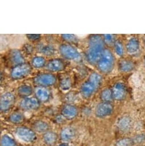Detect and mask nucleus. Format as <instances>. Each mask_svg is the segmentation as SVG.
<instances>
[{
    "mask_svg": "<svg viewBox=\"0 0 145 146\" xmlns=\"http://www.w3.org/2000/svg\"><path fill=\"white\" fill-rule=\"evenodd\" d=\"M114 110L113 105L109 102H101L99 103L95 110V115L100 118H103L110 115Z\"/></svg>",
    "mask_w": 145,
    "mask_h": 146,
    "instance_id": "6e6552de",
    "label": "nucleus"
},
{
    "mask_svg": "<svg viewBox=\"0 0 145 146\" xmlns=\"http://www.w3.org/2000/svg\"><path fill=\"white\" fill-rule=\"evenodd\" d=\"M16 102L14 95L10 92H7L0 96V111L7 112L11 109Z\"/></svg>",
    "mask_w": 145,
    "mask_h": 146,
    "instance_id": "423d86ee",
    "label": "nucleus"
},
{
    "mask_svg": "<svg viewBox=\"0 0 145 146\" xmlns=\"http://www.w3.org/2000/svg\"><path fill=\"white\" fill-rule=\"evenodd\" d=\"M20 106L25 111H35L40 108V102L36 98L28 97L21 100L20 103Z\"/></svg>",
    "mask_w": 145,
    "mask_h": 146,
    "instance_id": "9d476101",
    "label": "nucleus"
},
{
    "mask_svg": "<svg viewBox=\"0 0 145 146\" xmlns=\"http://www.w3.org/2000/svg\"><path fill=\"white\" fill-rule=\"evenodd\" d=\"M1 78H2V75H1V73L0 72V80H1Z\"/></svg>",
    "mask_w": 145,
    "mask_h": 146,
    "instance_id": "4c0bfd02",
    "label": "nucleus"
},
{
    "mask_svg": "<svg viewBox=\"0 0 145 146\" xmlns=\"http://www.w3.org/2000/svg\"><path fill=\"white\" fill-rule=\"evenodd\" d=\"M78 113L77 107L71 104L65 105L61 111L62 116L67 120L74 119L77 116Z\"/></svg>",
    "mask_w": 145,
    "mask_h": 146,
    "instance_id": "f8f14e48",
    "label": "nucleus"
},
{
    "mask_svg": "<svg viewBox=\"0 0 145 146\" xmlns=\"http://www.w3.org/2000/svg\"><path fill=\"white\" fill-rule=\"evenodd\" d=\"M26 36L28 38L32 41H38V40L40 39L41 37L40 35H38V34H30V35H27Z\"/></svg>",
    "mask_w": 145,
    "mask_h": 146,
    "instance_id": "473e14b6",
    "label": "nucleus"
},
{
    "mask_svg": "<svg viewBox=\"0 0 145 146\" xmlns=\"http://www.w3.org/2000/svg\"><path fill=\"white\" fill-rule=\"evenodd\" d=\"M132 125V120L129 116H123L121 118L117 123L119 129L123 132L129 131Z\"/></svg>",
    "mask_w": 145,
    "mask_h": 146,
    "instance_id": "f3484780",
    "label": "nucleus"
},
{
    "mask_svg": "<svg viewBox=\"0 0 145 146\" xmlns=\"http://www.w3.org/2000/svg\"><path fill=\"white\" fill-rule=\"evenodd\" d=\"M134 144L133 139L130 138H123L119 140L115 144V146H132Z\"/></svg>",
    "mask_w": 145,
    "mask_h": 146,
    "instance_id": "c756f323",
    "label": "nucleus"
},
{
    "mask_svg": "<svg viewBox=\"0 0 145 146\" xmlns=\"http://www.w3.org/2000/svg\"><path fill=\"white\" fill-rule=\"evenodd\" d=\"M114 37L112 35L107 34V35H104L103 41H104V42L105 41L106 43H107L109 44H111L113 43L114 42Z\"/></svg>",
    "mask_w": 145,
    "mask_h": 146,
    "instance_id": "2f4dec72",
    "label": "nucleus"
},
{
    "mask_svg": "<svg viewBox=\"0 0 145 146\" xmlns=\"http://www.w3.org/2000/svg\"><path fill=\"white\" fill-rule=\"evenodd\" d=\"M0 144L1 146H17L15 140L8 135H4L2 136Z\"/></svg>",
    "mask_w": 145,
    "mask_h": 146,
    "instance_id": "b1692460",
    "label": "nucleus"
},
{
    "mask_svg": "<svg viewBox=\"0 0 145 146\" xmlns=\"http://www.w3.org/2000/svg\"><path fill=\"white\" fill-rule=\"evenodd\" d=\"M134 142H136L137 143H142L145 141V136L144 135H137L134 139H133Z\"/></svg>",
    "mask_w": 145,
    "mask_h": 146,
    "instance_id": "72a5a7b5",
    "label": "nucleus"
},
{
    "mask_svg": "<svg viewBox=\"0 0 145 146\" xmlns=\"http://www.w3.org/2000/svg\"><path fill=\"white\" fill-rule=\"evenodd\" d=\"M57 135L53 131H47L43 136L44 142L48 145H53L57 141Z\"/></svg>",
    "mask_w": 145,
    "mask_h": 146,
    "instance_id": "aec40b11",
    "label": "nucleus"
},
{
    "mask_svg": "<svg viewBox=\"0 0 145 146\" xmlns=\"http://www.w3.org/2000/svg\"><path fill=\"white\" fill-rule=\"evenodd\" d=\"M36 98L41 102H47L50 98V93L48 89L44 87L39 86L34 91Z\"/></svg>",
    "mask_w": 145,
    "mask_h": 146,
    "instance_id": "2eb2a0df",
    "label": "nucleus"
},
{
    "mask_svg": "<svg viewBox=\"0 0 145 146\" xmlns=\"http://www.w3.org/2000/svg\"><path fill=\"white\" fill-rule=\"evenodd\" d=\"M24 120L23 115L20 112H13L9 116V120L13 124H18L21 123Z\"/></svg>",
    "mask_w": 145,
    "mask_h": 146,
    "instance_id": "a878e982",
    "label": "nucleus"
},
{
    "mask_svg": "<svg viewBox=\"0 0 145 146\" xmlns=\"http://www.w3.org/2000/svg\"><path fill=\"white\" fill-rule=\"evenodd\" d=\"M113 99L117 101H121L125 99L126 95V90L124 84L121 83H117L113 87L112 90Z\"/></svg>",
    "mask_w": 145,
    "mask_h": 146,
    "instance_id": "9b49d317",
    "label": "nucleus"
},
{
    "mask_svg": "<svg viewBox=\"0 0 145 146\" xmlns=\"http://www.w3.org/2000/svg\"><path fill=\"white\" fill-rule=\"evenodd\" d=\"M33 128L35 131L38 133H45L49 128V124L42 120H38L33 124Z\"/></svg>",
    "mask_w": 145,
    "mask_h": 146,
    "instance_id": "412c9836",
    "label": "nucleus"
},
{
    "mask_svg": "<svg viewBox=\"0 0 145 146\" xmlns=\"http://www.w3.org/2000/svg\"><path fill=\"white\" fill-rule=\"evenodd\" d=\"M102 82V76L98 73L93 72L88 80L83 83L81 87L80 91L82 96L85 99L90 98L100 87Z\"/></svg>",
    "mask_w": 145,
    "mask_h": 146,
    "instance_id": "f03ea898",
    "label": "nucleus"
},
{
    "mask_svg": "<svg viewBox=\"0 0 145 146\" xmlns=\"http://www.w3.org/2000/svg\"><path fill=\"white\" fill-rule=\"evenodd\" d=\"M62 37L65 41L68 42H74L76 40V37L74 35L64 34L62 35Z\"/></svg>",
    "mask_w": 145,
    "mask_h": 146,
    "instance_id": "7c9ffc66",
    "label": "nucleus"
},
{
    "mask_svg": "<svg viewBox=\"0 0 145 146\" xmlns=\"http://www.w3.org/2000/svg\"><path fill=\"white\" fill-rule=\"evenodd\" d=\"M55 119H56V121H57V123H62V121H63V120H64V119H65V118L62 116V115H61V116L57 117Z\"/></svg>",
    "mask_w": 145,
    "mask_h": 146,
    "instance_id": "c9c22d12",
    "label": "nucleus"
},
{
    "mask_svg": "<svg viewBox=\"0 0 145 146\" xmlns=\"http://www.w3.org/2000/svg\"><path fill=\"white\" fill-rule=\"evenodd\" d=\"M114 48L115 53L119 57L124 55V48L122 42L119 41H115L114 43Z\"/></svg>",
    "mask_w": 145,
    "mask_h": 146,
    "instance_id": "c85d7f7f",
    "label": "nucleus"
},
{
    "mask_svg": "<svg viewBox=\"0 0 145 146\" xmlns=\"http://www.w3.org/2000/svg\"><path fill=\"white\" fill-rule=\"evenodd\" d=\"M18 137L24 141L30 143L36 139V134L34 131L26 127H18L16 130Z\"/></svg>",
    "mask_w": 145,
    "mask_h": 146,
    "instance_id": "0eeeda50",
    "label": "nucleus"
},
{
    "mask_svg": "<svg viewBox=\"0 0 145 146\" xmlns=\"http://www.w3.org/2000/svg\"><path fill=\"white\" fill-rule=\"evenodd\" d=\"M72 83L69 78H65L62 79L60 82L59 86L62 91H68L71 87Z\"/></svg>",
    "mask_w": 145,
    "mask_h": 146,
    "instance_id": "cd10ccee",
    "label": "nucleus"
},
{
    "mask_svg": "<svg viewBox=\"0 0 145 146\" xmlns=\"http://www.w3.org/2000/svg\"><path fill=\"white\" fill-rule=\"evenodd\" d=\"M61 56L68 60L78 61L81 59V56L78 50L70 45L62 44L59 48Z\"/></svg>",
    "mask_w": 145,
    "mask_h": 146,
    "instance_id": "20e7f679",
    "label": "nucleus"
},
{
    "mask_svg": "<svg viewBox=\"0 0 145 146\" xmlns=\"http://www.w3.org/2000/svg\"><path fill=\"white\" fill-rule=\"evenodd\" d=\"M76 132L73 128L66 127L62 129L61 132L60 137L62 140L65 142L71 141L75 137Z\"/></svg>",
    "mask_w": 145,
    "mask_h": 146,
    "instance_id": "dca6fc26",
    "label": "nucleus"
},
{
    "mask_svg": "<svg viewBox=\"0 0 145 146\" xmlns=\"http://www.w3.org/2000/svg\"><path fill=\"white\" fill-rule=\"evenodd\" d=\"M34 82L41 87L51 86L55 83L56 78L52 74H43L37 76L34 78Z\"/></svg>",
    "mask_w": 145,
    "mask_h": 146,
    "instance_id": "1a4fd4ad",
    "label": "nucleus"
},
{
    "mask_svg": "<svg viewBox=\"0 0 145 146\" xmlns=\"http://www.w3.org/2000/svg\"><path fill=\"white\" fill-rule=\"evenodd\" d=\"M101 99L103 102H109L113 99L112 91L110 89H105L101 94Z\"/></svg>",
    "mask_w": 145,
    "mask_h": 146,
    "instance_id": "bb28decb",
    "label": "nucleus"
},
{
    "mask_svg": "<svg viewBox=\"0 0 145 146\" xmlns=\"http://www.w3.org/2000/svg\"><path fill=\"white\" fill-rule=\"evenodd\" d=\"M11 59L16 65L25 62V58L22 53L18 49H13L11 52Z\"/></svg>",
    "mask_w": 145,
    "mask_h": 146,
    "instance_id": "a211bd4d",
    "label": "nucleus"
},
{
    "mask_svg": "<svg viewBox=\"0 0 145 146\" xmlns=\"http://www.w3.org/2000/svg\"><path fill=\"white\" fill-rule=\"evenodd\" d=\"M37 48L40 53L46 56H53L55 53V48L50 45L40 44Z\"/></svg>",
    "mask_w": 145,
    "mask_h": 146,
    "instance_id": "4be33fe9",
    "label": "nucleus"
},
{
    "mask_svg": "<svg viewBox=\"0 0 145 146\" xmlns=\"http://www.w3.org/2000/svg\"><path fill=\"white\" fill-rule=\"evenodd\" d=\"M45 64L46 61L42 56H36L32 60V65L35 68H43Z\"/></svg>",
    "mask_w": 145,
    "mask_h": 146,
    "instance_id": "393cba45",
    "label": "nucleus"
},
{
    "mask_svg": "<svg viewBox=\"0 0 145 146\" xmlns=\"http://www.w3.org/2000/svg\"><path fill=\"white\" fill-rule=\"evenodd\" d=\"M59 146H69V145H68V144H67L66 143H61V144H59Z\"/></svg>",
    "mask_w": 145,
    "mask_h": 146,
    "instance_id": "e433bc0d",
    "label": "nucleus"
},
{
    "mask_svg": "<svg viewBox=\"0 0 145 146\" xmlns=\"http://www.w3.org/2000/svg\"><path fill=\"white\" fill-rule=\"evenodd\" d=\"M33 92V88L28 85H24L20 86L18 89V93L20 96L25 98L29 97Z\"/></svg>",
    "mask_w": 145,
    "mask_h": 146,
    "instance_id": "5701e85b",
    "label": "nucleus"
},
{
    "mask_svg": "<svg viewBox=\"0 0 145 146\" xmlns=\"http://www.w3.org/2000/svg\"><path fill=\"white\" fill-rule=\"evenodd\" d=\"M144 64H145V58H144Z\"/></svg>",
    "mask_w": 145,
    "mask_h": 146,
    "instance_id": "58836bf2",
    "label": "nucleus"
},
{
    "mask_svg": "<svg viewBox=\"0 0 145 146\" xmlns=\"http://www.w3.org/2000/svg\"><path fill=\"white\" fill-rule=\"evenodd\" d=\"M135 68L134 64L129 60H122L119 63V70L124 73L131 72Z\"/></svg>",
    "mask_w": 145,
    "mask_h": 146,
    "instance_id": "6ab92c4d",
    "label": "nucleus"
},
{
    "mask_svg": "<svg viewBox=\"0 0 145 146\" xmlns=\"http://www.w3.org/2000/svg\"><path fill=\"white\" fill-rule=\"evenodd\" d=\"M24 50H25L26 53L30 54L33 52V48L32 47V46L30 45V44H26L24 46Z\"/></svg>",
    "mask_w": 145,
    "mask_h": 146,
    "instance_id": "f704fd0d",
    "label": "nucleus"
},
{
    "mask_svg": "<svg viewBox=\"0 0 145 146\" xmlns=\"http://www.w3.org/2000/svg\"><path fill=\"white\" fill-rule=\"evenodd\" d=\"M32 71V66L28 63H23L16 65L12 70L11 76L14 80L23 79L28 76Z\"/></svg>",
    "mask_w": 145,
    "mask_h": 146,
    "instance_id": "39448f33",
    "label": "nucleus"
},
{
    "mask_svg": "<svg viewBox=\"0 0 145 146\" xmlns=\"http://www.w3.org/2000/svg\"><path fill=\"white\" fill-rule=\"evenodd\" d=\"M126 49L129 54H136L140 50V43L138 39L135 37L131 38L126 45Z\"/></svg>",
    "mask_w": 145,
    "mask_h": 146,
    "instance_id": "4468645a",
    "label": "nucleus"
},
{
    "mask_svg": "<svg viewBox=\"0 0 145 146\" xmlns=\"http://www.w3.org/2000/svg\"><path fill=\"white\" fill-rule=\"evenodd\" d=\"M114 63L115 59L113 53L110 50L105 49L97 64L98 69L100 72L107 74L113 70Z\"/></svg>",
    "mask_w": 145,
    "mask_h": 146,
    "instance_id": "7ed1b4c3",
    "label": "nucleus"
},
{
    "mask_svg": "<svg viewBox=\"0 0 145 146\" xmlns=\"http://www.w3.org/2000/svg\"><path fill=\"white\" fill-rule=\"evenodd\" d=\"M65 68V62L59 58H54L50 60L46 64V69L53 72H60Z\"/></svg>",
    "mask_w": 145,
    "mask_h": 146,
    "instance_id": "ddd939ff",
    "label": "nucleus"
},
{
    "mask_svg": "<svg viewBox=\"0 0 145 146\" xmlns=\"http://www.w3.org/2000/svg\"><path fill=\"white\" fill-rule=\"evenodd\" d=\"M104 44L103 39L99 35H92L89 37L86 53L87 60L89 63H97L105 50Z\"/></svg>",
    "mask_w": 145,
    "mask_h": 146,
    "instance_id": "f257e3e1",
    "label": "nucleus"
}]
</instances>
